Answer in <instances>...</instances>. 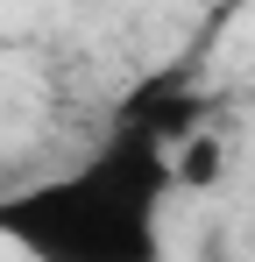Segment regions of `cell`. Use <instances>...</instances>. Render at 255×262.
Instances as JSON below:
<instances>
[{
	"instance_id": "cell-1",
	"label": "cell",
	"mask_w": 255,
	"mask_h": 262,
	"mask_svg": "<svg viewBox=\"0 0 255 262\" xmlns=\"http://www.w3.org/2000/svg\"><path fill=\"white\" fill-rule=\"evenodd\" d=\"M170 149L142 128H114L78 170L0 199V241L29 262H163Z\"/></svg>"
},
{
	"instance_id": "cell-2",
	"label": "cell",
	"mask_w": 255,
	"mask_h": 262,
	"mask_svg": "<svg viewBox=\"0 0 255 262\" xmlns=\"http://www.w3.org/2000/svg\"><path fill=\"white\" fill-rule=\"evenodd\" d=\"M220 177H227V149L213 128H192L170 142V191H213Z\"/></svg>"
}]
</instances>
